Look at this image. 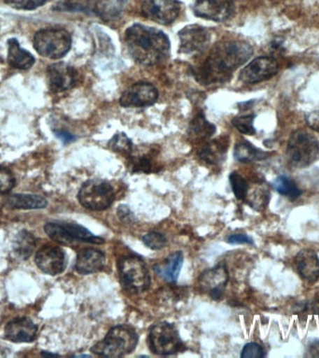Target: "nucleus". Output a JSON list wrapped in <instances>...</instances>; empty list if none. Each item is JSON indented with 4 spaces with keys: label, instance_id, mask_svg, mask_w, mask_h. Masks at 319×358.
I'll use <instances>...</instances> for the list:
<instances>
[{
    "label": "nucleus",
    "instance_id": "obj_8",
    "mask_svg": "<svg viewBox=\"0 0 319 358\" xmlns=\"http://www.w3.org/2000/svg\"><path fill=\"white\" fill-rule=\"evenodd\" d=\"M81 206L92 211H102L113 203L115 192L111 185L101 179L85 182L78 195Z\"/></svg>",
    "mask_w": 319,
    "mask_h": 358
},
{
    "label": "nucleus",
    "instance_id": "obj_24",
    "mask_svg": "<svg viewBox=\"0 0 319 358\" xmlns=\"http://www.w3.org/2000/svg\"><path fill=\"white\" fill-rule=\"evenodd\" d=\"M127 0H95L92 11L104 21L116 20L122 14Z\"/></svg>",
    "mask_w": 319,
    "mask_h": 358
},
{
    "label": "nucleus",
    "instance_id": "obj_33",
    "mask_svg": "<svg viewBox=\"0 0 319 358\" xmlns=\"http://www.w3.org/2000/svg\"><path fill=\"white\" fill-rule=\"evenodd\" d=\"M255 115H243V116L235 117L232 119V125L240 131L241 134L254 136L256 130L254 127Z\"/></svg>",
    "mask_w": 319,
    "mask_h": 358
},
{
    "label": "nucleus",
    "instance_id": "obj_7",
    "mask_svg": "<svg viewBox=\"0 0 319 358\" xmlns=\"http://www.w3.org/2000/svg\"><path fill=\"white\" fill-rule=\"evenodd\" d=\"M44 231L48 236L61 245H71L76 242L103 243V238L92 234L88 229L77 223L55 221L45 224Z\"/></svg>",
    "mask_w": 319,
    "mask_h": 358
},
{
    "label": "nucleus",
    "instance_id": "obj_30",
    "mask_svg": "<svg viewBox=\"0 0 319 358\" xmlns=\"http://www.w3.org/2000/svg\"><path fill=\"white\" fill-rule=\"evenodd\" d=\"M108 147L109 150L114 151V152L123 154L126 156H130L132 151H133V144L125 133L115 134L109 140Z\"/></svg>",
    "mask_w": 319,
    "mask_h": 358
},
{
    "label": "nucleus",
    "instance_id": "obj_41",
    "mask_svg": "<svg viewBox=\"0 0 319 358\" xmlns=\"http://www.w3.org/2000/svg\"><path fill=\"white\" fill-rule=\"evenodd\" d=\"M53 133H55V136L60 139L64 145L69 144V143L75 141V140L77 139V137H76L74 134H70L69 131H67L56 130L53 131Z\"/></svg>",
    "mask_w": 319,
    "mask_h": 358
},
{
    "label": "nucleus",
    "instance_id": "obj_9",
    "mask_svg": "<svg viewBox=\"0 0 319 358\" xmlns=\"http://www.w3.org/2000/svg\"><path fill=\"white\" fill-rule=\"evenodd\" d=\"M150 346L151 351L158 355H173L183 350V343L178 330L166 322L153 327L150 333Z\"/></svg>",
    "mask_w": 319,
    "mask_h": 358
},
{
    "label": "nucleus",
    "instance_id": "obj_42",
    "mask_svg": "<svg viewBox=\"0 0 319 358\" xmlns=\"http://www.w3.org/2000/svg\"><path fill=\"white\" fill-rule=\"evenodd\" d=\"M118 215L120 220L122 221H130L134 220V215L132 214L130 209L128 208L126 206H120L119 208H118Z\"/></svg>",
    "mask_w": 319,
    "mask_h": 358
},
{
    "label": "nucleus",
    "instance_id": "obj_12",
    "mask_svg": "<svg viewBox=\"0 0 319 358\" xmlns=\"http://www.w3.org/2000/svg\"><path fill=\"white\" fill-rule=\"evenodd\" d=\"M158 96V90L155 86L141 81L133 84L123 92L120 103L123 108H144L153 105Z\"/></svg>",
    "mask_w": 319,
    "mask_h": 358
},
{
    "label": "nucleus",
    "instance_id": "obj_25",
    "mask_svg": "<svg viewBox=\"0 0 319 358\" xmlns=\"http://www.w3.org/2000/svg\"><path fill=\"white\" fill-rule=\"evenodd\" d=\"M215 133V125L207 122L201 112H199L190 123L189 136L193 141H206Z\"/></svg>",
    "mask_w": 319,
    "mask_h": 358
},
{
    "label": "nucleus",
    "instance_id": "obj_23",
    "mask_svg": "<svg viewBox=\"0 0 319 358\" xmlns=\"http://www.w3.org/2000/svg\"><path fill=\"white\" fill-rule=\"evenodd\" d=\"M35 57L20 46L16 38L8 41V63L17 69L27 70L35 64Z\"/></svg>",
    "mask_w": 319,
    "mask_h": 358
},
{
    "label": "nucleus",
    "instance_id": "obj_10",
    "mask_svg": "<svg viewBox=\"0 0 319 358\" xmlns=\"http://www.w3.org/2000/svg\"><path fill=\"white\" fill-rule=\"evenodd\" d=\"M146 18L158 24H172L180 13V2L178 0H145L141 7Z\"/></svg>",
    "mask_w": 319,
    "mask_h": 358
},
{
    "label": "nucleus",
    "instance_id": "obj_17",
    "mask_svg": "<svg viewBox=\"0 0 319 358\" xmlns=\"http://www.w3.org/2000/svg\"><path fill=\"white\" fill-rule=\"evenodd\" d=\"M77 70L63 62L48 66L47 83L50 91L53 92H61L71 89L77 83Z\"/></svg>",
    "mask_w": 319,
    "mask_h": 358
},
{
    "label": "nucleus",
    "instance_id": "obj_36",
    "mask_svg": "<svg viewBox=\"0 0 319 358\" xmlns=\"http://www.w3.org/2000/svg\"><path fill=\"white\" fill-rule=\"evenodd\" d=\"M15 185V178L10 170L0 166V194L8 193Z\"/></svg>",
    "mask_w": 319,
    "mask_h": 358
},
{
    "label": "nucleus",
    "instance_id": "obj_28",
    "mask_svg": "<svg viewBox=\"0 0 319 358\" xmlns=\"http://www.w3.org/2000/svg\"><path fill=\"white\" fill-rule=\"evenodd\" d=\"M155 153L153 150L147 151V152L137 154V155H132L130 154L131 170L134 173H151L155 170L156 164L154 158Z\"/></svg>",
    "mask_w": 319,
    "mask_h": 358
},
{
    "label": "nucleus",
    "instance_id": "obj_2",
    "mask_svg": "<svg viewBox=\"0 0 319 358\" xmlns=\"http://www.w3.org/2000/svg\"><path fill=\"white\" fill-rule=\"evenodd\" d=\"M125 42L131 57L144 66H155L169 56V38L156 28L134 24L126 30Z\"/></svg>",
    "mask_w": 319,
    "mask_h": 358
},
{
    "label": "nucleus",
    "instance_id": "obj_20",
    "mask_svg": "<svg viewBox=\"0 0 319 358\" xmlns=\"http://www.w3.org/2000/svg\"><path fill=\"white\" fill-rule=\"evenodd\" d=\"M106 257L97 249L86 248L78 254L75 268L80 274H91L103 270Z\"/></svg>",
    "mask_w": 319,
    "mask_h": 358
},
{
    "label": "nucleus",
    "instance_id": "obj_22",
    "mask_svg": "<svg viewBox=\"0 0 319 358\" xmlns=\"http://www.w3.org/2000/svg\"><path fill=\"white\" fill-rule=\"evenodd\" d=\"M183 265V253L180 251L172 253L164 262L154 265V271L164 281L173 284L178 281Z\"/></svg>",
    "mask_w": 319,
    "mask_h": 358
},
{
    "label": "nucleus",
    "instance_id": "obj_11",
    "mask_svg": "<svg viewBox=\"0 0 319 358\" xmlns=\"http://www.w3.org/2000/svg\"><path fill=\"white\" fill-rule=\"evenodd\" d=\"M279 64L276 59L262 56L250 62L240 72L239 80L246 84H255L270 80L277 74Z\"/></svg>",
    "mask_w": 319,
    "mask_h": 358
},
{
    "label": "nucleus",
    "instance_id": "obj_44",
    "mask_svg": "<svg viewBox=\"0 0 319 358\" xmlns=\"http://www.w3.org/2000/svg\"><path fill=\"white\" fill-rule=\"evenodd\" d=\"M42 355H56V354H50V352H42Z\"/></svg>",
    "mask_w": 319,
    "mask_h": 358
},
{
    "label": "nucleus",
    "instance_id": "obj_34",
    "mask_svg": "<svg viewBox=\"0 0 319 358\" xmlns=\"http://www.w3.org/2000/svg\"><path fill=\"white\" fill-rule=\"evenodd\" d=\"M143 243L147 248L153 249V250H160L166 246L167 239L164 234L153 231L143 237Z\"/></svg>",
    "mask_w": 319,
    "mask_h": 358
},
{
    "label": "nucleus",
    "instance_id": "obj_39",
    "mask_svg": "<svg viewBox=\"0 0 319 358\" xmlns=\"http://www.w3.org/2000/svg\"><path fill=\"white\" fill-rule=\"evenodd\" d=\"M227 242L232 245H254L253 239L246 234H232L228 237Z\"/></svg>",
    "mask_w": 319,
    "mask_h": 358
},
{
    "label": "nucleus",
    "instance_id": "obj_38",
    "mask_svg": "<svg viewBox=\"0 0 319 358\" xmlns=\"http://www.w3.org/2000/svg\"><path fill=\"white\" fill-rule=\"evenodd\" d=\"M264 357V351L262 347L256 343H249L243 347L241 357L243 358H260Z\"/></svg>",
    "mask_w": 319,
    "mask_h": 358
},
{
    "label": "nucleus",
    "instance_id": "obj_31",
    "mask_svg": "<svg viewBox=\"0 0 319 358\" xmlns=\"http://www.w3.org/2000/svg\"><path fill=\"white\" fill-rule=\"evenodd\" d=\"M36 245V238L27 231H22L17 238L16 251L19 256L27 259L32 253Z\"/></svg>",
    "mask_w": 319,
    "mask_h": 358
},
{
    "label": "nucleus",
    "instance_id": "obj_32",
    "mask_svg": "<svg viewBox=\"0 0 319 358\" xmlns=\"http://www.w3.org/2000/svg\"><path fill=\"white\" fill-rule=\"evenodd\" d=\"M229 183H231L232 192L238 200H246L248 194V184L242 176L236 172L229 176Z\"/></svg>",
    "mask_w": 319,
    "mask_h": 358
},
{
    "label": "nucleus",
    "instance_id": "obj_3",
    "mask_svg": "<svg viewBox=\"0 0 319 358\" xmlns=\"http://www.w3.org/2000/svg\"><path fill=\"white\" fill-rule=\"evenodd\" d=\"M139 343V335L127 326L112 327L103 341L92 347V352L101 357H120L133 352Z\"/></svg>",
    "mask_w": 319,
    "mask_h": 358
},
{
    "label": "nucleus",
    "instance_id": "obj_16",
    "mask_svg": "<svg viewBox=\"0 0 319 358\" xmlns=\"http://www.w3.org/2000/svg\"><path fill=\"white\" fill-rule=\"evenodd\" d=\"M228 280L229 274L225 266H215L201 273L198 281L199 288L201 292L218 301L222 298Z\"/></svg>",
    "mask_w": 319,
    "mask_h": 358
},
{
    "label": "nucleus",
    "instance_id": "obj_43",
    "mask_svg": "<svg viewBox=\"0 0 319 358\" xmlns=\"http://www.w3.org/2000/svg\"><path fill=\"white\" fill-rule=\"evenodd\" d=\"M306 357H319V341L311 343L308 347Z\"/></svg>",
    "mask_w": 319,
    "mask_h": 358
},
{
    "label": "nucleus",
    "instance_id": "obj_4",
    "mask_svg": "<svg viewBox=\"0 0 319 358\" xmlns=\"http://www.w3.org/2000/svg\"><path fill=\"white\" fill-rule=\"evenodd\" d=\"M287 159L291 166L304 168L319 159V141L304 130L294 131L288 139Z\"/></svg>",
    "mask_w": 319,
    "mask_h": 358
},
{
    "label": "nucleus",
    "instance_id": "obj_15",
    "mask_svg": "<svg viewBox=\"0 0 319 358\" xmlns=\"http://www.w3.org/2000/svg\"><path fill=\"white\" fill-rule=\"evenodd\" d=\"M36 265L39 270L49 275H57L66 267V257L63 249L56 245H47L36 252Z\"/></svg>",
    "mask_w": 319,
    "mask_h": 358
},
{
    "label": "nucleus",
    "instance_id": "obj_6",
    "mask_svg": "<svg viewBox=\"0 0 319 358\" xmlns=\"http://www.w3.org/2000/svg\"><path fill=\"white\" fill-rule=\"evenodd\" d=\"M118 270L125 289L139 293L150 287V273L141 257L134 255L122 257L118 263Z\"/></svg>",
    "mask_w": 319,
    "mask_h": 358
},
{
    "label": "nucleus",
    "instance_id": "obj_27",
    "mask_svg": "<svg viewBox=\"0 0 319 358\" xmlns=\"http://www.w3.org/2000/svg\"><path fill=\"white\" fill-rule=\"evenodd\" d=\"M269 154L259 150L248 141L237 143L234 148V157L240 162L262 161L268 158Z\"/></svg>",
    "mask_w": 319,
    "mask_h": 358
},
{
    "label": "nucleus",
    "instance_id": "obj_26",
    "mask_svg": "<svg viewBox=\"0 0 319 358\" xmlns=\"http://www.w3.org/2000/svg\"><path fill=\"white\" fill-rule=\"evenodd\" d=\"M8 206L14 209L33 210L45 208L48 206L46 199L35 194H13L7 199Z\"/></svg>",
    "mask_w": 319,
    "mask_h": 358
},
{
    "label": "nucleus",
    "instance_id": "obj_21",
    "mask_svg": "<svg viewBox=\"0 0 319 358\" xmlns=\"http://www.w3.org/2000/svg\"><path fill=\"white\" fill-rule=\"evenodd\" d=\"M229 142L225 137L206 142L198 150L197 155L206 164L211 165L220 164L225 159Z\"/></svg>",
    "mask_w": 319,
    "mask_h": 358
},
{
    "label": "nucleus",
    "instance_id": "obj_40",
    "mask_svg": "<svg viewBox=\"0 0 319 358\" xmlns=\"http://www.w3.org/2000/svg\"><path fill=\"white\" fill-rule=\"evenodd\" d=\"M306 122L312 130L319 133V108L306 115Z\"/></svg>",
    "mask_w": 319,
    "mask_h": 358
},
{
    "label": "nucleus",
    "instance_id": "obj_13",
    "mask_svg": "<svg viewBox=\"0 0 319 358\" xmlns=\"http://www.w3.org/2000/svg\"><path fill=\"white\" fill-rule=\"evenodd\" d=\"M179 52L186 55L201 52L208 46L211 33L207 28L197 24H190L179 31Z\"/></svg>",
    "mask_w": 319,
    "mask_h": 358
},
{
    "label": "nucleus",
    "instance_id": "obj_1",
    "mask_svg": "<svg viewBox=\"0 0 319 358\" xmlns=\"http://www.w3.org/2000/svg\"><path fill=\"white\" fill-rule=\"evenodd\" d=\"M253 55L248 42L227 41L215 45L201 66L194 73L196 80L204 85L226 83L232 72L243 66Z\"/></svg>",
    "mask_w": 319,
    "mask_h": 358
},
{
    "label": "nucleus",
    "instance_id": "obj_37",
    "mask_svg": "<svg viewBox=\"0 0 319 358\" xmlns=\"http://www.w3.org/2000/svg\"><path fill=\"white\" fill-rule=\"evenodd\" d=\"M90 0H69L60 6L62 10L87 11L91 8Z\"/></svg>",
    "mask_w": 319,
    "mask_h": 358
},
{
    "label": "nucleus",
    "instance_id": "obj_14",
    "mask_svg": "<svg viewBox=\"0 0 319 358\" xmlns=\"http://www.w3.org/2000/svg\"><path fill=\"white\" fill-rule=\"evenodd\" d=\"M193 13L210 21L225 22L234 14V0H197Z\"/></svg>",
    "mask_w": 319,
    "mask_h": 358
},
{
    "label": "nucleus",
    "instance_id": "obj_5",
    "mask_svg": "<svg viewBox=\"0 0 319 358\" xmlns=\"http://www.w3.org/2000/svg\"><path fill=\"white\" fill-rule=\"evenodd\" d=\"M72 39L66 30L47 28L38 31L34 36V48L42 57L61 59L71 48Z\"/></svg>",
    "mask_w": 319,
    "mask_h": 358
},
{
    "label": "nucleus",
    "instance_id": "obj_35",
    "mask_svg": "<svg viewBox=\"0 0 319 358\" xmlns=\"http://www.w3.org/2000/svg\"><path fill=\"white\" fill-rule=\"evenodd\" d=\"M6 4L15 10H32L43 6L48 0H4Z\"/></svg>",
    "mask_w": 319,
    "mask_h": 358
},
{
    "label": "nucleus",
    "instance_id": "obj_19",
    "mask_svg": "<svg viewBox=\"0 0 319 358\" xmlns=\"http://www.w3.org/2000/svg\"><path fill=\"white\" fill-rule=\"evenodd\" d=\"M297 271L302 278L311 284L319 279V257L312 249L299 251L295 257Z\"/></svg>",
    "mask_w": 319,
    "mask_h": 358
},
{
    "label": "nucleus",
    "instance_id": "obj_18",
    "mask_svg": "<svg viewBox=\"0 0 319 358\" xmlns=\"http://www.w3.org/2000/svg\"><path fill=\"white\" fill-rule=\"evenodd\" d=\"M38 326L27 317L14 318L5 327V336L13 343H32L38 337Z\"/></svg>",
    "mask_w": 319,
    "mask_h": 358
},
{
    "label": "nucleus",
    "instance_id": "obj_29",
    "mask_svg": "<svg viewBox=\"0 0 319 358\" xmlns=\"http://www.w3.org/2000/svg\"><path fill=\"white\" fill-rule=\"evenodd\" d=\"M273 185L277 192L291 199V200H295L302 194L301 189L297 186L295 182L288 176H278V178L274 179Z\"/></svg>",
    "mask_w": 319,
    "mask_h": 358
}]
</instances>
